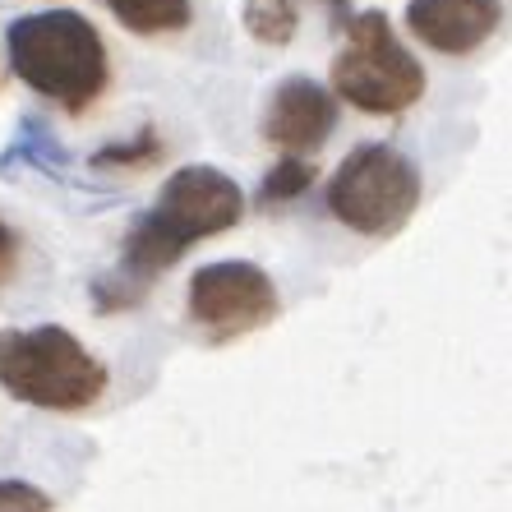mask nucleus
Returning a JSON list of instances; mask_svg holds the SVG:
<instances>
[{
  "label": "nucleus",
  "instance_id": "obj_8",
  "mask_svg": "<svg viewBox=\"0 0 512 512\" xmlns=\"http://www.w3.org/2000/svg\"><path fill=\"white\" fill-rule=\"evenodd\" d=\"M503 24L499 0H411L406 28L439 56H471Z\"/></svg>",
  "mask_w": 512,
  "mask_h": 512
},
{
  "label": "nucleus",
  "instance_id": "obj_6",
  "mask_svg": "<svg viewBox=\"0 0 512 512\" xmlns=\"http://www.w3.org/2000/svg\"><path fill=\"white\" fill-rule=\"evenodd\" d=\"M190 319L217 342L245 337L277 319V286L259 263L222 259L190 277Z\"/></svg>",
  "mask_w": 512,
  "mask_h": 512
},
{
  "label": "nucleus",
  "instance_id": "obj_11",
  "mask_svg": "<svg viewBox=\"0 0 512 512\" xmlns=\"http://www.w3.org/2000/svg\"><path fill=\"white\" fill-rule=\"evenodd\" d=\"M167 157V143L153 125H143L139 134H130L125 143H107V148H97L93 153V167L97 171H148L157 167Z\"/></svg>",
  "mask_w": 512,
  "mask_h": 512
},
{
  "label": "nucleus",
  "instance_id": "obj_5",
  "mask_svg": "<svg viewBox=\"0 0 512 512\" xmlns=\"http://www.w3.org/2000/svg\"><path fill=\"white\" fill-rule=\"evenodd\" d=\"M420 208V171L393 143H360L328 185V213L360 236H393Z\"/></svg>",
  "mask_w": 512,
  "mask_h": 512
},
{
  "label": "nucleus",
  "instance_id": "obj_3",
  "mask_svg": "<svg viewBox=\"0 0 512 512\" xmlns=\"http://www.w3.org/2000/svg\"><path fill=\"white\" fill-rule=\"evenodd\" d=\"M0 388L42 411H84L107 393V365L70 328L0 333Z\"/></svg>",
  "mask_w": 512,
  "mask_h": 512
},
{
  "label": "nucleus",
  "instance_id": "obj_14",
  "mask_svg": "<svg viewBox=\"0 0 512 512\" xmlns=\"http://www.w3.org/2000/svg\"><path fill=\"white\" fill-rule=\"evenodd\" d=\"M14 263H19V236L0 222V282L14 273Z\"/></svg>",
  "mask_w": 512,
  "mask_h": 512
},
{
  "label": "nucleus",
  "instance_id": "obj_15",
  "mask_svg": "<svg viewBox=\"0 0 512 512\" xmlns=\"http://www.w3.org/2000/svg\"><path fill=\"white\" fill-rule=\"evenodd\" d=\"M333 5H337V0H333Z\"/></svg>",
  "mask_w": 512,
  "mask_h": 512
},
{
  "label": "nucleus",
  "instance_id": "obj_1",
  "mask_svg": "<svg viewBox=\"0 0 512 512\" xmlns=\"http://www.w3.org/2000/svg\"><path fill=\"white\" fill-rule=\"evenodd\" d=\"M245 217L240 185L217 167H180L167 176L157 203L134 222L120 250V268L97 282V305L120 310L153 286L157 273H167L180 254L208 236H222Z\"/></svg>",
  "mask_w": 512,
  "mask_h": 512
},
{
  "label": "nucleus",
  "instance_id": "obj_13",
  "mask_svg": "<svg viewBox=\"0 0 512 512\" xmlns=\"http://www.w3.org/2000/svg\"><path fill=\"white\" fill-rule=\"evenodd\" d=\"M0 512H51V494L28 480H0Z\"/></svg>",
  "mask_w": 512,
  "mask_h": 512
},
{
  "label": "nucleus",
  "instance_id": "obj_12",
  "mask_svg": "<svg viewBox=\"0 0 512 512\" xmlns=\"http://www.w3.org/2000/svg\"><path fill=\"white\" fill-rule=\"evenodd\" d=\"M314 185V162L310 157H282L259 185V203L263 208H273V203H291Z\"/></svg>",
  "mask_w": 512,
  "mask_h": 512
},
{
  "label": "nucleus",
  "instance_id": "obj_7",
  "mask_svg": "<svg viewBox=\"0 0 512 512\" xmlns=\"http://www.w3.org/2000/svg\"><path fill=\"white\" fill-rule=\"evenodd\" d=\"M333 125H337V97L323 84L296 74V79H286L273 93V102H268L263 139L277 143L286 157H310L314 148L328 143Z\"/></svg>",
  "mask_w": 512,
  "mask_h": 512
},
{
  "label": "nucleus",
  "instance_id": "obj_10",
  "mask_svg": "<svg viewBox=\"0 0 512 512\" xmlns=\"http://www.w3.org/2000/svg\"><path fill=\"white\" fill-rule=\"evenodd\" d=\"M245 33L263 47H286L300 28V14H296V0H245Z\"/></svg>",
  "mask_w": 512,
  "mask_h": 512
},
{
  "label": "nucleus",
  "instance_id": "obj_9",
  "mask_svg": "<svg viewBox=\"0 0 512 512\" xmlns=\"http://www.w3.org/2000/svg\"><path fill=\"white\" fill-rule=\"evenodd\" d=\"M102 5L139 37L180 33L190 24V0H102Z\"/></svg>",
  "mask_w": 512,
  "mask_h": 512
},
{
  "label": "nucleus",
  "instance_id": "obj_2",
  "mask_svg": "<svg viewBox=\"0 0 512 512\" xmlns=\"http://www.w3.org/2000/svg\"><path fill=\"white\" fill-rule=\"evenodd\" d=\"M5 56H10V70L37 97L56 102L70 116L93 111L97 97L107 93V42L74 10H42L14 19L5 33Z\"/></svg>",
  "mask_w": 512,
  "mask_h": 512
},
{
  "label": "nucleus",
  "instance_id": "obj_4",
  "mask_svg": "<svg viewBox=\"0 0 512 512\" xmlns=\"http://www.w3.org/2000/svg\"><path fill=\"white\" fill-rule=\"evenodd\" d=\"M333 97L370 116H402L425 97V70L383 10H365L346 24V42L333 60Z\"/></svg>",
  "mask_w": 512,
  "mask_h": 512
}]
</instances>
